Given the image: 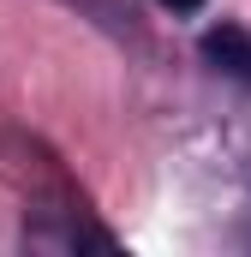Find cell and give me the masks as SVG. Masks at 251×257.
Here are the masks:
<instances>
[{"mask_svg":"<svg viewBox=\"0 0 251 257\" xmlns=\"http://www.w3.org/2000/svg\"><path fill=\"white\" fill-rule=\"evenodd\" d=\"M156 6H168V12H197L203 0H156Z\"/></svg>","mask_w":251,"mask_h":257,"instance_id":"obj_2","label":"cell"},{"mask_svg":"<svg viewBox=\"0 0 251 257\" xmlns=\"http://www.w3.org/2000/svg\"><path fill=\"white\" fill-rule=\"evenodd\" d=\"M203 60L251 84V36L239 30V24H215V30L203 36Z\"/></svg>","mask_w":251,"mask_h":257,"instance_id":"obj_1","label":"cell"}]
</instances>
